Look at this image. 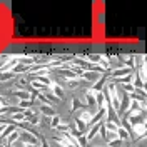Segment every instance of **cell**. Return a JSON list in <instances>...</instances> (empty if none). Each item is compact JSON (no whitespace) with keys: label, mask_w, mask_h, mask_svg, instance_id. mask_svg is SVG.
I'll return each instance as SVG.
<instances>
[{"label":"cell","mask_w":147,"mask_h":147,"mask_svg":"<svg viewBox=\"0 0 147 147\" xmlns=\"http://www.w3.org/2000/svg\"><path fill=\"white\" fill-rule=\"evenodd\" d=\"M38 147H50V144H49V140H47L45 137H40V144H38Z\"/></svg>","instance_id":"cell-15"},{"label":"cell","mask_w":147,"mask_h":147,"mask_svg":"<svg viewBox=\"0 0 147 147\" xmlns=\"http://www.w3.org/2000/svg\"><path fill=\"white\" fill-rule=\"evenodd\" d=\"M17 75L13 72H0V82H7V80H13Z\"/></svg>","instance_id":"cell-12"},{"label":"cell","mask_w":147,"mask_h":147,"mask_svg":"<svg viewBox=\"0 0 147 147\" xmlns=\"http://www.w3.org/2000/svg\"><path fill=\"white\" fill-rule=\"evenodd\" d=\"M59 124H62V119H60V115H59V114L52 115V117H50V122H49L50 129H54V130H55V127H57Z\"/></svg>","instance_id":"cell-11"},{"label":"cell","mask_w":147,"mask_h":147,"mask_svg":"<svg viewBox=\"0 0 147 147\" xmlns=\"http://www.w3.org/2000/svg\"><path fill=\"white\" fill-rule=\"evenodd\" d=\"M18 139H20L24 144H27V146H38V140H40V139H37L35 136H32L27 130H22V132L18 134Z\"/></svg>","instance_id":"cell-1"},{"label":"cell","mask_w":147,"mask_h":147,"mask_svg":"<svg viewBox=\"0 0 147 147\" xmlns=\"http://www.w3.org/2000/svg\"><path fill=\"white\" fill-rule=\"evenodd\" d=\"M18 134H20L18 130H13V132L10 134L9 137L5 139V140H2V144H5V146H7V147H9V146H12L13 142H17V140H18Z\"/></svg>","instance_id":"cell-9"},{"label":"cell","mask_w":147,"mask_h":147,"mask_svg":"<svg viewBox=\"0 0 147 147\" xmlns=\"http://www.w3.org/2000/svg\"><path fill=\"white\" fill-rule=\"evenodd\" d=\"M77 146L87 147V139H85V136H79V137H77Z\"/></svg>","instance_id":"cell-14"},{"label":"cell","mask_w":147,"mask_h":147,"mask_svg":"<svg viewBox=\"0 0 147 147\" xmlns=\"http://www.w3.org/2000/svg\"><path fill=\"white\" fill-rule=\"evenodd\" d=\"M107 82H109V72H107V74H104V75H100V79H99L97 82H94V84H92V89H90V90L94 92V94H95V92H102Z\"/></svg>","instance_id":"cell-3"},{"label":"cell","mask_w":147,"mask_h":147,"mask_svg":"<svg viewBox=\"0 0 147 147\" xmlns=\"http://www.w3.org/2000/svg\"><path fill=\"white\" fill-rule=\"evenodd\" d=\"M105 104H107V99H105L104 92H95V110L102 109Z\"/></svg>","instance_id":"cell-7"},{"label":"cell","mask_w":147,"mask_h":147,"mask_svg":"<svg viewBox=\"0 0 147 147\" xmlns=\"http://www.w3.org/2000/svg\"><path fill=\"white\" fill-rule=\"evenodd\" d=\"M85 105H84V102H80V99H77V97H74L72 99V107H70V112H77V110H80L84 109Z\"/></svg>","instance_id":"cell-10"},{"label":"cell","mask_w":147,"mask_h":147,"mask_svg":"<svg viewBox=\"0 0 147 147\" xmlns=\"http://www.w3.org/2000/svg\"><path fill=\"white\" fill-rule=\"evenodd\" d=\"M85 107H95V94L89 89V90L85 92Z\"/></svg>","instance_id":"cell-8"},{"label":"cell","mask_w":147,"mask_h":147,"mask_svg":"<svg viewBox=\"0 0 147 147\" xmlns=\"http://www.w3.org/2000/svg\"><path fill=\"white\" fill-rule=\"evenodd\" d=\"M50 89H52V92H54V95L59 99V100H62V99H65V92H64V87L60 85V84L57 82H52V85H50Z\"/></svg>","instance_id":"cell-5"},{"label":"cell","mask_w":147,"mask_h":147,"mask_svg":"<svg viewBox=\"0 0 147 147\" xmlns=\"http://www.w3.org/2000/svg\"><path fill=\"white\" fill-rule=\"evenodd\" d=\"M92 115H94V112H90V110L87 109V107H84V109H80L79 112H77V115H75V119L82 120L84 124L89 127L90 125V120H92Z\"/></svg>","instance_id":"cell-2"},{"label":"cell","mask_w":147,"mask_h":147,"mask_svg":"<svg viewBox=\"0 0 147 147\" xmlns=\"http://www.w3.org/2000/svg\"><path fill=\"white\" fill-rule=\"evenodd\" d=\"M55 130H57L59 134H65V132H70V125H69V124H59V125L55 127Z\"/></svg>","instance_id":"cell-13"},{"label":"cell","mask_w":147,"mask_h":147,"mask_svg":"<svg viewBox=\"0 0 147 147\" xmlns=\"http://www.w3.org/2000/svg\"><path fill=\"white\" fill-rule=\"evenodd\" d=\"M38 112H40L42 115H45V117L55 115V109L52 105H49V104H40V105H38Z\"/></svg>","instance_id":"cell-6"},{"label":"cell","mask_w":147,"mask_h":147,"mask_svg":"<svg viewBox=\"0 0 147 147\" xmlns=\"http://www.w3.org/2000/svg\"><path fill=\"white\" fill-rule=\"evenodd\" d=\"M102 75H104V74H102ZM80 79H82L84 82H87V84H94V82H97V80L100 79V74L92 72V70H85V72H82Z\"/></svg>","instance_id":"cell-4"},{"label":"cell","mask_w":147,"mask_h":147,"mask_svg":"<svg viewBox=\"0 0 147 147\" xmlns=\"http://www.w3.org/2000/svg\"><path fill=\"white\" fill-rule=\"evenodd\" d=\"M38 144H40V142H38ZM27 147H38V146H27Z\"/></svg>","instance_id":"cell-16"}]
</instances>
